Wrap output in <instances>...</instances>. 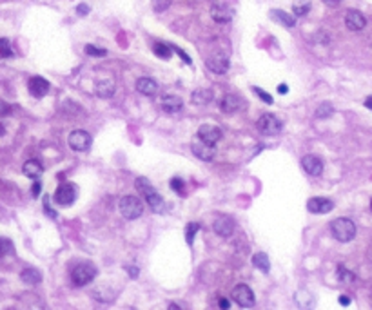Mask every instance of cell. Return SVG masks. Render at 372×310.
I'll return each mask as SVG.
<instances>
[{"instance_id": "2", "label": "cell", "mask_w": 372, "mask_h": 310, "mask_svg": "<svg viewBox=\"0 0 372 310\" xmlns=\"http://www.w3.org/2000/svg\"><path fill=\"white\" fill-rule=\"evenodd\" d=\"M330 234L339 243H348L356 238V223L348 218H336L330 223Z\"/></svg>"}, {"instance_id": "1", "label": "cell", "mask_w": 372, "mask_h": 310, "mask_svg": "<svg viewBox=\"0 0 372 310\" xmlns=\"http://www.w3.org/2000/svg\"><path fill=\"white\" fill-rule=\"evenodd\" d=\"M134 185H136L140 194L143 196L145 203L151 207V210H153V212H158V214H162L163 210H165V201H163L162 196L158 194L156 189L151 185V181H149L147 178L140 176V178H136Z\"/></svg>"}, {"instance_id": "40", "label": "cell", "mask_w": 372, "mask_h": 310, "mask_svg": "<svg viewBox=\"0 0 372 310\" xmlns=\"http://www.w3.org/2000/svg\"><path fill=\"white\" fill-rule=\"evenodd\" d=\"M89 6H86V4H80V6H78V8H77V13L78 15H80V17H86V15L87 13H89Z\"/></svg>"}, {"instance_id": "42", "label": "cell", "mask_w": 372, "mask_h": 310, "mask_svg": "<svg viewBox=\"0 0 372 310\" xmlns=\"http://www.w3.org/2000/svg\"><path fill=\"white\" fill-rule=\"evenodd\" d=\"M343 2V0H323L325 6H329V8H336V6H339Z\"/></svg>"}, {"instance_id": "46", "label": "cell", "mask_w": 372, "mask_h": 310, "mask_svg": "<svg viewBox=\"0 0 372 310\" xmlns=\"http://www.w3.org/2000/svg\"><path fill=\"white\" fill-rule=\"evenodd\" d=\"M365 107H367V109H370V111H372V96H368L367 100H365Z\"/></svg>"}, {"instance_id": "44", "label": "cell", "mask_w": 372, "mask_h": 310, "mask_svg": "<svg viewBox=\"0 0 372 310\" xmlns=\"http://www.w3.org/2000/svg\"><path fill=\"white\" fill-rule=\"evenodd\" d=\"M339 305L348 306V305H350V297H348V296H339Z\"/></svg>"}, {"instance_id": "15", "label": "cell", "mask_w": 372, "mask_h": 310, "mask_svg": "<svg viewBox=\"0 0 372 310\" xmlns=\"http://www.w3.org/2000/svg\"><path fill=\"white\" fill-rule=\"evenodd\" d=\"M307 209L312 214H327L334 209V203L329 198H310L307 201Z\"/></svg>"}, {"instance_id": "19", "label": "cell", "mask_w": 372, "mask_h": 310, "mask_svg": "<svg viewBox=\"0 0 372 310\" xmlns=\"http://www.w3.org/2000/svg\"><path fill=\"white\" fill-rule=\"evenodd\" d=\"M242 107V98L236 95H225L222 100H220V109L224 111L225 115H231V113H236V111Z\"/></svg>"}, {"instance_id": "17", "label": "cell", "mask_w": 372, "mask_h": 310, "mask_svg": "<svg viewBox=\"0 0 372 310\" xmlns=\"http://www.w3.org/2000/svg\"><path fill=\"white\" fill-rule=\"evenodd\" d=\"M28 89L35 98H42V96H46L49 93V82L44 77H33L29 78Z\"/></svg>"}, {"instance_id": "47", "label": "cell", "mask_w": 372, "mask_h": 310, "mask_svg": "<svg viewBox=\"0 0 372 310\" xmlns=\"http://www.w3.org/2000/svg\"><path fill=\"white\" fill-rule=\"evenodd\" d=\"M287 91H289V89H287V86H285V84H283V86H280V87H278V93H280V95H285Z\"/></svg>"}, {"instance_id": "12", "label": "cell", "mask_w": 372, "mask_h": 310, "mask_svg": "<svg viewBox=\"0 0 372 310\" xmlns=\"http://www.w3.org/2000/svg\"><path fill=\"white\" fill-rule=\"evenodd\" d=\"M198 138L204 140V142H207V143L216 145V143L222 140V129H220L218 125L204 124V125H200V129H198Z\"/></svg>"}, {"instance_id": "16", "label": "cell", "mask_w": 372, "mask_h": 310, "mask_svg": "<svg viewBox=\"0 0 372 310\" xmlns=\"http://www.w3.org/2000/svg\"><path fill=\"white\" fill-rule=\"evenodd\" d=\"M160 107H162V111L167 113V115H176V113L181 111V107H183V102L176 95H165L160 100Z\"/></svg>"}, {"instance_id": "49", "label": "cell", "mask_w": 372, "mask_h": 310, "mask_svg": "<svg viewBox=\"0 0 372 310\" xmlns=\"http://www.w3.org/2000/svg\"><path fill=\"white\" fill-rule=\"evenodd\" d=\"M370 210H372V200H370Z\"/></svg>"}, {"instance_id": "21", "label": "cell", "mask_w": 372, "mask_h": 310, "mask_svg": "<svg viewBox=\"0 0 372 310\" xmlns=\"http://www.w3.org/2000/svg\"><path fill=\"white\" fill-rule=\"evenodd\" d=\"M213 98H215V95H213V91L207 89V87H200V89L193 91V95H191V102L195 105H207L213 102Z\"/></svg>"}, {"instance_id": "35", "label": "cell", "mask_w": 372, "mask_h": 310, "mask_svg": "<svg viewBox=\"0 0 372 310\" xmlns=\"http://www.w3.org/2000/svg\"><path fill=\"white\" fill-rule=\"evenodd\" d=\"M253 91H254V93H256L258 96H260V98H262L263 102H265V104H269V105H271L272 102H274V100H272V96L269 95V93H265V91H263V89H260V87H253Z\"/></svg>"}, {"instance_id": "37", "label": "cell", "mask_w": 372, "mask_h": 310, "mask_svg": "<svg viewBox=\"0 0 372 310\" xmlns=\"http://www.w3.org/2000/svg\"><path fill=\"white\" fill-rule=\"evenodd\" d=\"M11 115V105L6 104L4 100H0V116H10Z\"/></svg>"}, {"instance_id": "24", "label": "cell", "mask_w": 372, "mask_h": 310, "mask_svg": "<svg viewBox=\"0 0 372 310\" xmlns=\"http://www.w3.org/2000/svg\"><path fill=\"white\" fill-rule=\"evenodd\" d=\"M22 171H24V174L28 178H31V180H39L40 176H42L44 172V167L40 165L37 160H28V162L24 163V167H22Z\"/></svg>"}, {"instance_id": "27", "label": "cell", "mask_w": 372, "mask_h": 310, "mask_svg": "<svg viewBox=\"0 0 372 310\" xmlns=\"http://www.w3.org/2000/svg\"><path fill=\"white\" fill-rule=\"evenodd\" d=\"M332 115H334V107L330 102H323V104H320L316 107V118L325 120V118H330Z\"/></svg>"}, {"instance_id": "32", "label": "cell", "mask_w": 372, "mask_h": 310, "mask_svg": "<svg viewBox=\"0 0 372 310\" xmlns=\"http://www.w3.org/2000/svg\"><path fill=\"white\" fill-rule=\"evenodd\" d=\"M86 53L89 55V57H95V58H104L105 55H107V51H105L104 48H96V46H93V44H87Z\"/></svg>"}, {"instance_id": "10", "label": "cell", "mask_w": 372, "mask_h": 310, "mask_svg": "<svg viewBox=\"0 0 372 310\" xmlns=\"http://www.w3.org/2000/svg\"><path fill=\"white\" fill-rule=\"evenodd\" d=\"M234 227H236V223H234L233 218L227 214L216 216L215 221H213V230L218 234L220 238H231L234 232Z\"/></svg>"}, {"instance_id": "18", "label": "cell", "mask_w": 372, "mask_h": 310, "mask_svg": "<svg viewBox=\"0 0 372 310\" xmlns=\"http://www.w3.org/2000/svg\"><path fill=\"white\" fill-rule=\"evenodd\" d=\"M211 19L218 22V24H227L233 19V11L224 4H213L211 8Z\"/></svg>"}, {"instance_id": "14", "label": "cell", "mask_w": 372, "mask_h": 310, "mask_svg": "<svg viewBox=\"0 0 372 310\" xmlns=\"http://www.w3.org/2000/svg\"><path fill=\"white\" fill-rule=\"evenodd\" d=\"M345 26H347V29H350V31H363L365 26H367V19H365V15L359 13V11L350 10L345 15Z\"/></svg>"}, {"instance_id": "29", "label": "cell", "mask_w": 372, "mask_h": 310, "mask_svg": "<svg viewBox=\"0 0 372 310\" xmlns=\"http://www.w3.org/2000/svg\"><path fill=\"white\" fill-rule=\"evenodd\" d=\"M200 230V223H196V221H191V223H187L185 227V239H187V245H193L195 243V236L196 232Z\"/></svg>"}, {"instance_id": "11", "label": "cell", "mask_w": 372, "mask_h": 310, "mask_svg": "<svg viewBox=\"0 0 372 310\" xmlns=\"http://www.w3.org/2000/svg\"><path fill=\"white\" fill-rule=\"evenodd\" d=\"M207 67L213 73H216V75H225V73L229 71L231 60L225 53H216V55L207 58Z\"/></svg>"}, {"instance_id": "36", "label": "cell", "mask_w": 372, "mask_h": 310, "mask_svg": "<svg viewBox=\"0 0 372 310\" xmlns=\"http://www.w3.org/2000/svg\"><path fill=\"white\" fill-rule=\"evenodd\" d=\"M169 185H171L172 191H176L181 194V187H183V180L181 178H172L171 181H169Z\"/></svg>"}, {"instance_id": "43", "label": "cell", "mask_w": 372, "mask_h": 310, "mask_svg": "<svg viewBox=\"0 0 372 310\" xmlns=\"http://www.w3.org/2000/svg\"><path fill=\"white\" fill-rule=\"evenodd\" d=\"M229 306H231V301L227 299V297H222V299H220V308H229Z\"/></svg>"}, {"instance_id": "26", "label": "cell", "mask_w": 372, "mask_h": 310, "mask_svg": "<svg viewBox=\"0 0 372 310\" xmlns=\"http://www.w3.org/2000/svg\"><path fill=\"white\" fill-rule=\"evenodd\" d=\"M253 265L256 268H260L262 272H265V274L271 270V261H269L267 254H263V252L254 254V256H253Z\"/></svg>"}, {"instance_id": "5", "label": "cell", "mask_w": 372, "mask_h": 310, "mask_svg": "<svg viewBox=\"0 0 372 310\" xmlns=\"http://www.w3.org/2000/svg\"><path fill=\"white\" fill-rule=\"evenodd\" d=\"M282 127L283 125H282V122H280V118L274 115H271V113L262 115L256 122V129L260 131V134H263V136H274V134H280L282 133Z\"/></svg>"}, {"instance_id": "33", "label": "cell", "mask_w": 372, "mask_h": 310, "mask_svg": "<svg viewBox=\"0 0 372 310\" xmlns=\"http://www.w3.org/2000/svg\"><path fill=\"white\" fill-rule=\"evenodd\" d=\"M13 57V51H11L10 40L8 39H0V58H8Z\"/></svg>"}, {"instance_id": "30", "label": "cell", "mask_w": 372, "mask_h": 310, "mask_svg": "<svg viewBox=\"0 0 372 310\" xmlns=\"http://www.w3.org/2000/svg\"><path fill=\"white\" fill-rule=\"evenodd\" d=\"M153 51L156 53V57H160V58H169L171 57V51H172V48H169V46H165L163 42H156L153 46Z\"/></svg>"}, {"instance_id": "7", "label": "cell", "mask_w": 372, "mask_h": 310, "mask_svg": "<svg viewBox=\"0 0 372 310\" xmlns=\"http://www.w3.org/2000/svg\"><path fill=\"white\" fill-rule=\"evenodd\" d=\"M231 297H233V301L236 303L238 306H242V308H251V306H254V292L251 290V286L247 285H236L233 288V292H231Z\"/></svg>"}, {"instance_id": "25", "label": "cell", "mask_w": 372, "mask_h": 310, "mask_svg": "<svg viewBox=\"0 0 372 310\" xmlns=\"http://www.w3.org/2000/svg\"><path fill=\"white\" fill-rule=\"evenodd\" d=\"M20 279L28 285H39L42 281V274H40L37 268H24L20 272Z\"/></svg>"}, {"instance_id": "4", "label": "cell", "mask_w": 372, "mask_h": 310, "mask_svg": "<svg viewBox=\"0 0 372 310\" xmlns=\"http://www.w3.org/2000/svg\"><path fill=\"white\" fill-rule=\"evenodd\" d=\"M120 212L124 216L125 220H138L140 216L143 214V203L140 198L136 196H124L120 200Z\"/></svg>"}, {"instance_id": "23", "label": "cell", "mask_w": 372, "mask_h": 310, "mask_svg": "<svg viewBox=\"0 0 372 310\" xmlns=\"http://www.w3.org/2000/svg\"><path fill=\"white\" fill-rule=\"evenodd\" d=\"M271 19L276 20V22H280L283 28H294V26H296V17H294V15H289L287 11H282V10H272L271 11Z\"/></svg>"}, {"instance_id": "28", "label": "cell", "mask_w": 372, "mask_h": 310, "mask_svg": "<svg viewBox=\"0 0 372 310\" xmlns=\"http://www.w3.org/2000/svg\"><path fill=\"white\" fill-rule=\"evenodd\" d=\"M292 11H294V17H305L310 11V0H296L292 4Z\"/></svg>"}, {"instance_id": "38", "label": "cell", "mask_w": 372, "mask_h": 310, "mask_svg": "<svg viewBox=\"0 0 372 310\" xmlns=\"http://www.w3.org/2000/svg\"><path fill=\"white\" fill-rule=\"evenodd\" d=\"M169 4H171V0H156V2H154V10L163 11Z\"/></svg>"}, {"instance_id": "41", "label": "cell", "mask_w": 372, "mask_h": 310, "mask_svg": "<svg viewBox=\"0 0 372 310\" xmlns=\"http://www.w3.org/2000/svg\"><path fill=\"white\" fill-rule=\"evenodd\" d=\"M40 189H42V185H40V181H35L33 187H31V192H33V196H39V194H40Z\"/></svg>"}, {"instance_id": "45", "label": "cell", "mask_w": 372, "mask_h": 310, "mask_svg": "<svg viewBox=\"0 0 372 310\" xmlns=\"http://www.w3.org/2000/svg\"><path fill=\"white\" fill-rule=\"evenodd\" d=\"M129 272H131V277H136L138 276V268L136 267H131V268H127Z\"/></svg>"}, {"instance_id": "3", "label": "cell", "mask_w": 372, "mask_h": 310, "mask_svg": "<svg viewBox=\"0 0 372 310\" xmlns=\"http://www.w3.org/2000/svg\"><path fill=\"white\" fill-rule=\"evenodd\" d=\"M95 277H96V267L89 261L78 263V265H75V268L71 270V279L77 286L89 285Z\"/></svg>"}, {"instance_id": "20", "label": "cell", "mask_w": 372, "mask_h": 310, "mask_svg": "<svg viewBox=\"0 0 372 310\" xmlns=\"http://www.w3.org/2000/svg\"><path fill=\"white\" fill-rule=\"evenodd\" d=\"M136 91H138L140 95H143V96H153V95H156L158 84L153 80V78L142 77V78H138V80H136Z\"/></svg>"}, {"instance_id": "39", "label": "cell", "mask_w": 372, "mask_h": 310, "mask_svg": "<svg viewBox=\"0 0 372 310\" xmlns=\"http://www.w3.org/2000/svg\"><path fill=\"white\" fill-rule=\"evenodd\" d=\"M172 51H176V53H178V55H180V58H181V60H183V62H187V64H191V58L187 57V55H185V53H183V51H181V49H178V48H176V46H172Z\"/></svg>"}, {"instance_id": "8", "label": "cell", "mask_w": 372, "mask_h": 310, "mask_svg": "<svg viewBox=\"0 0 372 310\" xmlns=\"http://www.w3.org/2000/svg\"><path fill=\"white\" fill-rule=\"evenodd\" d=\"M191 151L198 160H202V162H213L216 156L215 145H213V143L204 142V140H200V138L191 143Z\"/></svg>"}, {"instance_id": "13", "label": "cell", "mask_w": 372, "mask_h": 310, "mask_svg": "<svg viewBox=\"0 0 372 310\" xmlns=\"http://www.w3.org/2000/svg\"><path fill=\"white\" fill-rule=\"evenodd\" d=\"M301 167H303V171H305L309 176H320L321 172H323V162H321V158H318L316 154H307V156H303V160H301Z\"/></svg>"}, {"instance_id": "9", "label": "cell", "mask_w": 372, "mask_h": 310, "mask_svg": "<svg viewBox=\"0 0 372 310\" xmlns=\"http://www.w3.org/2000/svg\"><path fill=\"white\" fill-rule=\"evenodd\" d=\"M55 203H58L60 207H69L75 203V198H77V189L71 185V183H62L58 185V189L55 191Z\"/></svg>"}, {"instance_id": "22", "label": "cell", "mask_w": 372, "mask_h": 310, "mask_svg": "<svg viewBox=\"0 0 372 310\" xmlns=\"http://www.w3.org/2000/svg\"><path fill=\"white\" fill-rule=\"evenodd\" d=\"M115 82H111V80H100V82H96V86H95V95L96 96H100V98H111V96L115 95Z\"/></svg>"}, {"instance_id": "48", "label": "cell", "mask_w": 372, "mask_h": 310, "mask_svg": "<svg viewBox=\"0 0 372 310\" xmlns=\"http://www.w3.org/2000/svg\"><path fill=\"white\" fill-rule=\"evenodd\" d=\"M4 134H6V127H4V124L0 122V136H4Z\"/></svg>"}, {"instance_id": "31", "label": "cell", "mask_w": 372, "mask_h": 310, "mask_svg": "<svg viewBox=\"0 0 372 310\" xmlns=\"http://www.w3.org/2000/svg\"><path fill=\"white\" fill-rule=\"evenodd\" d=\"M338 279L341 283H350V281H354V274L348 268H345L343 265H339L338 267Z\"/></svg>"}, {"instance_id": "6", "label": "cell", "mask_w": 372, "mask_h": 310, "mask_svg": "<svg viewBox=\"0 0 372 310\" xmlns=\"http://www.w3.org/2000/svg\"><path fill=\"white\" fill-rule=\"evenodd\" d=\"M67 143H69V147H71L73 151H77V153H86V151L91 149V145H93V138H91V134L87 133V131L77 129L69 134Z\"/></svg>"}, {"instance_id": "34", "label": "cell", "mask_w": 372, "mask_h": 310, "mask_svg": "<svg viewBox=\"0 0 372 310\" xmlns=\"http://www.w3.org/2000/svg\"><path fill=\"white\" fill-rule=\"evenodd\" d=\"M8 254H13V243H11L10 239L0 238V258L8 256Z\"/></svg>"}]
</instances>
